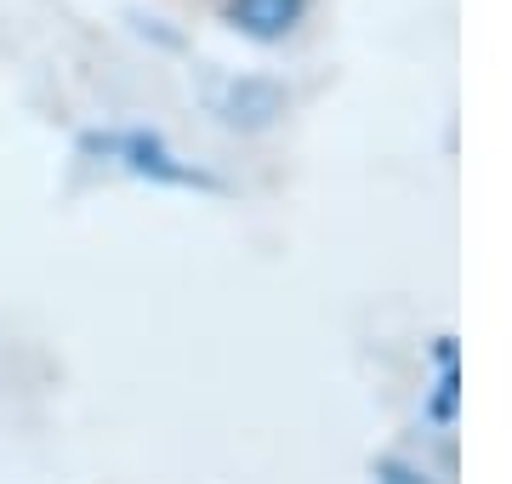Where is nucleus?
Returning a JSON list of instances; mask_svg holds the SVG:
<instances>
[{
    "mask_svg": "<svg viewBox=\"0 0 512 484\" xmlns=\"http://www.w3.org/2000/svg\"><path fill=\"white\" fill-rule=\"evenodd\" d=\"M302 6H308V0H234V23L268 40V35H285V29L302 18Z\"/></svg>",
    "mask_w": 512,
    "mask_h": 484,
    "instance_id": "nucleus-1",
    "label": "nucleus"
}]
</instances>
